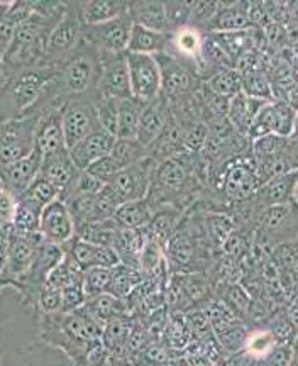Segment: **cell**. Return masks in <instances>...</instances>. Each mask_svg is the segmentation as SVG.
<instances>
[{
  "mask_svg": "<svg viewBox=\"0 0 298 366\" xmlns=\"http://www.w3.org/2000/svg\"><path fill=\"white\" fill-rule=\"evenodd\" d=\"M54 76V66L39 65L27 68L17 73L12 79L0 84V109H2V121L24 116L27 111L34 107L51 84Z\"/></svg>",
  "mask_w": 298,
  "mask_h": 366,
  "instance_id": "cell-2",
  "label": "cell"
},
{
  "mask_svg": "<svg viewBox=\"0 0 298 366\" xmlns=\"http://www.w3.org/2000/svg\"><path fill=\"white\" fill-rule=\"evenodd\" d=\"M144 278L137 268L127 267V264H119L114 268V277H112V288L111 294L116 295L117 299L127 300L134 292L143 285Z\"/></svg>",
  "mask_w": 298,
  "mask_h": 366,
  "instance_id": "cell-31",
  "label": "cell"
},
{
  "mask_svg": "<svg viewBox=\"0 0 298 366\" xmlns=\"http://www.w3.org/2000/svg\"><path fill=\"white\" fill-rule=\"evenodd\" d=\"M156 164L158 162L153 157L144 158L143 162L124 168L111 183L104 187L97 199L109 217H114L116 210L124 204L148 199Z\"/></svg>",
  "mask_w": 298,
  "mask_h": 366,
  "instance_id": "cell-3",
  "label": "cell"
},
{
  "mask_svg": "<svg viewBox=\"0 0 298 366\" xmlns=\"http://www.w3.org/2000/svg\"><path fill=\"white\" fill-rule=\"evenodd\" d=\"M287 102L292 105L293 109H295V112L298 114V86H295V89L292 90V94L288 95V99H287Z\"/></svg>",
  "mask_w": 298,
  "mask_h": 366,
  "instance_id": "cell-48",
  "label": "cell"
},
{
  "mask_svg": "<svg viewBox=\"0 0 298 366\" xmlns=\"http://www.w3.org/2000/svg\"><path fill=\"white\" fill-rule=\"evenodd\" d=\"M204 89L217 97L232 99L242 92V76L237 68H222L204 80Z\"/></svg>",
  "mask_w": 298,
  "mask_h": 366,
  "instance_id": "cell-28",
  "label": "cell"
},
{
  "mask_svg": "<svg viewBox=\"0 0 298 366\" xmlns=\"http://www.w3.org/2000/svg\"><path fill=\"white\" fill-rule=\"evenodd\" d=\"M290 139L297 141L298 143V116H297V121H295V126H293V132H292V137Z\"/></svg>",
  "mask_w": 298,
  "mask_h": 366,
  "instance_id": "cell-49",
  "label": "cell"
},
{
  "mask_svg": "<svg viewBox=\"0 0 298 366\" xmlns=\"http://www.w3.org/2000/svg\"><path fill=\"white\" fill-rule=\"evenodd\" d=\"M81 170L73 162L70 149H61L56 153L48 154L43 159V168H41V177L56 185L59 192H63L76 180Z\"/></svg>",
  "mask_w": 298,
  "mask_h": 366,
  "instance_id": "cell-19",
  "label": "cell"
},
{
  "mask_svg": "<svg viewBox=\"0 0 298 366\" xmlns=\"http://www.w3.org/2000/svg\"><path fill=\"white\" fill-rule=\"evenodd\" d=\"M298 114L285 100H273L269 104V117H272V131L279 137H292Z\"/></svg>",
  "mask_w": 298,
  "mask_h": 366,
  "instance_id": "cell-33",
  "label": "cell"
},
{
  "mask_svg": "<svg viewBox=\"0 0 298 366\" xmlns=\"http://www.w3.org/2000/svg\"><path fill=\"white\" fill-rule=\"evenodd\" d=\"M222 302L241 317V315H249L253 297L239 283H227L222 292Z\"/></svg>",
  "mask_w": 298,
  "mask_h": 366,
  "instance_id": "cell-38",
  "label": "cell"
},
{
  "mask_svg": "<svg viewBox=\"0 0 298 366\" xmlns=\"http://www.w3.org/2000/svg\"><path fill=\"white\" fill-rule=\"evenodd\" d=\"M173 117L175 116H173L172 104L167 95L162 94L153 102L146 104L136 139L149 149V146H153L164 134V131L173 122Z\"/></svg>",
  "mask_w": 298,
  "mask_h": 366,
  "instance_id": "cell-13",
  "label": "cell"
},
{
  "mask_svg": "<svg viewBox=\"0 0 298 366\" xmlns=\"http://www.w3.org/2000/svg\"><path fill=\"white\" fill-rule=\"evenodd\" d=\"M63 310V292L46 283L38 299V314H58Z\"/></svg>",
  "mask_w": 298,
  "mask_h": 366,
  "instance_id": "cell-44",
  "label": "cell"
},
{
  "mask_svg": "<svg viewBox=\"0 0 298 366\" xmlns=\"http://www.w3.org/2000/svg\"><path fill=\"white\" fill-rule=\"evenodd\" d=\"M17 207H19V199L11 194V192L2 189V197H0V221L12 222Z\"/></svg>",
  "mask_w": 298,
  "mask_h": 366,
  "instance_id": "cell-47",
  "label": "cell"
},
{
  "mask_svg": "<svg viewBox=\"0 0 298 366\" xmlns=\"http://www.w3.org/2000/svg\"><path fill=\"white\" fill-rule=\"evenodd\" d=\"M221 6L222 2H207V0H204V2H195L194 9H192L190 26L197 27L202 33L207 34V27L210 22H212L215 14L219 12Z\"/></svg>",
  "mask_w": 298,
  "mask_h": 366,
  "instance_id": "cell-42",
  "label": "cell"
},
{
  "mask_svg": "<svg viewBox=\"0 0 298 366\" xmlns=\"http://www.w3.org/2000/svg\"><path fill=\"white\" fill-rule=\"evenodd\" d=\"M43 159V153L36 148L29 157L2 167V189L21 199V195L36 182V178H39Z\"/></svg>",
  "mask_w": 298,
  "mask_h": 366,
  "instance_id": "cell-14",
  "label": "cell"
},
{
  "mask_svg": "<svg viewBox=\"0 0 298 366\" xmlns=\"http://www.w3.org/2000/svg\"><path fill=\"white\" fill-rule=\"evenodd\" d=\"M116 141V136L100 127V129L91 132L90 136H86L85 139H81L80 143H76L73 148H70V154L78 170H89L95 162L109 157L112 153Z\"/></svg>",
  "mask_w": 298,
  "mask_h": 366,
  "instance_id": "cell-17",
  "label": "cell"
},
{
  "mask_svg": "<svg viewBox=\"0 0 298 366\" xmlns=\"http://www.w3.org/2000/svg\"><path fill=\"white\" fill-rule=\"evenodd\" d=\"M273 262L283 272H293L298 268V239L285 241L278 244L272 253Z\"/></svg>",
  "mask_w": 298,
  "mask_h": 366,
  "instance_id": "cell-41",
  "label": "cell"
},
{
  "mask_svg": "<svg viewBox=\"0 0 298 366\" xmlns=\"http://www.w3.org/2000/svg\"><path fill=\"white\" fill-rule=\"evenodd\" d=\"M61 111L63 109H56L41 116L38 134H36V148L43 153V157L68 148L65 131H63Z\"/></svg>",
  "mask_w": 298,
  "mask_h": 366,
  "instance_id": "cell-20",
  "label": "cell"
},
{
  "mask_svg": "<svg viewBox=\"0 0 298 366\" xmlns=\"http://www.w3.org/2000/svg\"><path fill=\"white\" fill-rule=\"evenodd\" d=\"M132 31V19L129 14L117 19L97 26L84 27V41L89 43L99 54L127 53Z\"/></svg>",
  "mask_w": 298,
  "mask_h": 366,
  "instance_id": "cell-10",
  "label": "cell"
},
{
  "mask_svg": "<svg viewBox=\"0 0 298 366\" xmlns=\"http://www.w3.org/2000/svg\"><path fill=\"white\" fill-rule=\"evenodd\" d=\"M295 202L298 204V183H297V189H295Z\"/></svg>",
  "mask_w": 298,
  "mask_h": 366,
  "instance_id": "cell-52",
  "label": "cell"
},
{
  "mask_svg": "<svg viewBox=\"0 0 298 366\" xmlns=\"http://www.w3.org/2000/svg\"><path fill=\"white\" fill-rule=\"evenodd\" d=\"M112 277H114V268L97 267V268L85 269L84 287H85L86 300L104 294H111Z\"/></svg>",
  "mask_w": 298,
  "mask_h": 366,
  "instance_id": "cell-35",
  "label": "cell"
},
{
  "mask_svg": "<svg viewBox=\"0 0 298 366\" xmlns=\"http://www.w3.org/2000/svg\"><path fill=\"white\" fill-rule=\"evenodd\" d=\"M124 170V167L121 163L117 162L116 158L112 157V154H109V157H105L102 159H99V162H95L91 167L89 168V172L91 177H95L97 180H100L102 183H111L114 178H116L119 173H121Z\"/></svg>",
  "mask_w": 298,
  "mask_h": 366,
  "instance_id": "cell-45",
  "label": "cell"
},
{
  "mask_svg": "<svg viewBox=\"0 0 298 366\" xmlns=\"http://www.w3.org/2000/svg\"><path fill=\"white\" fill-rule=\"evenodd\" d=\"M249 27L253 26L247 17V2H222L221 9L207 27V34L239 33Z\"/></svg>",
  "mask_w": 298,
  "mask_h": 366,
  "instance_id": "cell-22",
  "label": "cell"
},
{
  "mask_svg": "<svg viewBox=\"0 0 298 366\" xmlns=\"http://www.w3.org/2000/svg\"><path fill=\"white\" fill-rule=\"evenodd\" d=\"M269 331L274 334L278 342H283V345H293L297 340L298 329L295 324L292 322L288 314H277L273 315L272 320H269Z\"/></svg>",
  "mask_w": 298,
  "mask_h": 366,
  "instance_id": "cell-43",
  "label": "cell"
},
{
  "mask_svg": "<svg viewBox=\"0 0 298 366\" xmlns=\"http://www.w3.org/2000/svg\"><path fill=\"white\" fill-rule=\"evenodd\" d=\"M99 94L117 100L132 97L127 53L100 54Z\"/></svg>",
  "mask_w": 298,
  "mask_h": 366,
  "instance_id": "cell-11",
  "label": "cell"
},
{
  "mask_svg": "<svg viewBox=\"0 0 298 366\" xmlns=\"http://www.w3.org/2000/svg\"><path fill=\"white\" fill-rule=\"evenodd\" d=\"M242 76V92L249 95V97L273 100L272 90V79L266 68H251V70L239 71Z\"/></svg>",
  "mask_w": 298,
  "mask_h": 366,
  "instance_id": "cell-32",
  "label": "cell"
},
{
  "mask_svg": "<svg viewBox=\"0 0 298 366\" xmlns=\"http://www.w3.org/2000/svg\"><path fill=\"white\" fill-rule=\"evenodd\" d=\"M84 21L80 14V2H66V9L56 27L53 29L46 48V63L58 65L84 39Z\"/></svg>",
  "mask_w": 298,
  "mask_h": 366,
  "instance_id": "cell-7",
  "label": "cell"
},
{
  "mask_svg": "<svg viewBox=\"0 0 298 366\" xmlns=\"http://www.w3.org/2000/svg\"><path fill=\"white\" fill-rule=\"evenodd\" d=\"M81 21L85 26H97L129 14V2L122 0H90L80 2Z\"/></svg>",
  "mask_w": 298,
  "mask_h": 366,
  "instance_id": "cell-24",
  "label": "cell"
},
{
  "mask_svg": "<svg viewBox=\"0 0 298 366\" xmlns=\"http://www.w3.org/2000/svg\"><path fill=\"white\" fill-rule=\"evenodd\" d=\"M153 216L154 207L148 199H143L121 205L112 219L119 229H146L153 221Z\"/></svg>",
  "mask_w": 298,
  "mask_h": 366,
  "instance_id": "cell-26",
  "label": "cell"
},
{
  "mask_svg": "<svg viewBox=\"0 0 298 366\" xmlns=\"http://www.w3.org/2000/svg\"><path fill=\"white\" fill-rule=\"evenodd\" d=\"M187 210L173 207V205H162V207L154 209L153 221L148 226V232L151 239L162 242L164 246L173 232L177 231L178 224L185 216Z\"/></svg>",
  "mask_w": 298,
  "mask_h": 366,
  "instance_id": "cell-27",
  "label": "cell"
},
{
  "mask_svg": "<svg viewBox=\"0 0 298 366\" xmlns=\"http://www.w3.org/2000/svg\"><path fill=\"white\" fill-rule=\"evenodd\" d=\"M76 226L68 205L56 199L41 212V237L51 244L65 246L75 239Z\"/></svg>",
  "mask_w": 298,
  "mask_h": 366,
  "instance_id": "cell-12",
  "label": "cell"
},
{
  "mask_svg": "<svg viewBox=\"0 0 298 366\" xmlns=\"http://www.w3.org/2000/svg\"><path fill=\"white\" fill-rule=\"evenodd\" d=\"M268 102H272V100L249 97L244 92H241L236 97L229 100L227 119L237 134L247 137V132H249V127L253 124L254 117L258 116V112Z\"/></svg>",
  "mask_w": 298,
  "mask_h": 366,
  "instance_id": "cell-21",
  "label": "cell"
},
{
  "mask_svg": "<svg viewBox=\"0 0 298 366\" xmlns=\"http://www.w3.org/2000/svg\"><path fill=\"white\" fill-rule=\"evenodd\" d=\"M144 107L146 104L141 102V100H137L136 97L119 100L121 116H119L117 139H134L137 134V129H139Z\"/></svg>",
  "mask_w": 298,
  "mask_h": 366,
  "instance_id": "cell-29",
  "label": "cell"
},
{
  "mask_svg": "<svg viewBox=\"0 0 298 366\" xmlns=\"http://www.w3.org/2000/svg\"><path fill=\"white\" fill-rule=\"evenodd\" d=\"M277 337L268 327L258 329V331L249 332V336H247L244 353L254 361H263L277 347Z\"/></svg>",
  "mask_w": 298,
  "mask_h": 366,
  "instance_id": "cell-34",
  "label": "cell"
},
{
  "mask_svg": "<svg viewBox=\"0 0 298 366\" xmlns=\"http://www.w3.org/2000/svg\"><path fill=\"white\" fill-rule=\"evenodd\" d=\"M129 366H132V365H129Z\"/></svg>",
  "mask_w": 298,
  "mask_h": 366,
  "instance_id": "cell-54",
  "label": "cell"
},
{
  "mask_svg": "<svg viewBox=\"0 0 298 366\" xmlns=\"http://www.w3.org/2000/svg\"><path fill=\"white\" fill-rule=\"evenodd\" d=\"M195 2H183V0H173V2H164L167 7V16L169 27H172V34L175 31L182 29V27L190 26V16L192 9H194Z\"/></svg>",
  "mask_w": 298,
  "mask_h": 366,
  "instance_id": "cell-40",
  "label": "cell"
},
{
  "mask_svg": "<svg viewBox=\"0 0 298 366\" xmlns=\"http://www.w3.org/2000/svg\"><path fill=\"white\" fill-rule=\"evenodd\" d=\"M297 351L293 345H283L278 342L277 347L269 353L266 358L261 361L264 366H292L293 360H295Z\"/></svg>",
  "mask_w": 298,
  "mask_h": 366,
  "instance_id": "cell-46",
  "label": "cell"
},
{
  "mask_svg": "<svg viewBox=\"0 0 298 366\" xmlns=\"http://www.w3.org/2000/svg\"><path fill=\"white\" fill-rule=\"evenodd\" d=\"M39 121L41 114L38 112H26L21 117L2 121V136H0L2 167L19 162L33 153L36 149Z\"/></svg>",
  "mask_w": 298,
  "mask_h": 366,
  "instance_id": "cell-4",
  "label": "cell"
},
{
  "mask_svg": "<svg viewBox=\"0 0 298 366\" xmlns=\"http://www.w3.org/2000/svg\"><path fill=\"white\" fill-rule=\"evenodd\" d=\"M221 192L226 202L236 205L249 202L261 187L253 153L227 159L226 170L222 172Z\"/></svg>",
  "mask_w": 298,
  "mask_h": 366,
  "instance_id": "cell-5",
  "label": "cell"
},
{
  "mask_svg": "<svg viewBox=\"0 0 298 366\" xmlns=\"http://www.w3.org/2000/svg\"><path fill=\"white\" fill-rule=\"evenodd\" d=\"M204 41L205 33H202L200 29L192 26L182 27V29H178L172 34V39H169V44L164 53L178 59V61L192 66L200 75Z\"/></svg>",
  "mask_w": 298,
  "mask_h": 366,
  "instance_id": "cell-15",
  "label": "cell"
},
{
  "mask_svg": "<svg viewBox=\"0 0 298 366\" xmlns=\"http://www.w3.org/2000/svg\"><path fill=\"white\" fill-rule=\"evenodd\" d=\"M12 226L21 236H39L41 234V212L29 205L19 202L16 210Z\"/></svg>",
  "mask_w": 298,
  "mask_h": 366,
  "instance_id": "cell-37",
  "label": "cell"
},
{
  "mask_svg": "<svg viewBox=\"0 0 298 366\" xmlns=\"http://www.w3.org/2000/svg\"><path fill=\"white\" fill-rule=\"evenodd\" d=\"M298 183V170L285 173V175L274 177L259 187L249 204L258 212L274 205H283L295 200V189Z\"/></svg>",
  "mask_w": 298,
  "mask_h": 366,
  "instance_id": "cell-16",
  "label": "cell"
},
{
  "mask_svg": "<svg viewBox=\"0 0 298 366\" xmlns=\"http://www.w3.org/2000/svg\"><path fill=\"white\" fill-rule=\"evenodd\" d=\"M100 97L99 90L91 94L81 95L68 102L61 111L63 131L68 149L73 148L91 132L100 129V122L97 116V100Z\"/></svg>",
  "mask_w": 298,
  "mask_h": 366,
  "instance_id": "cell-6",
  "label": "cell"
},
{
  "mask_svg": "<svg viewBox=\"0 0 298 366\" xmlns=\"http://www.w3.org/2000/svg\"><path fill=\"white\" fill-rule=\"evenodd\" d=\"M156 58H158L163 73V94L172 104L192 97L204 86L202 85L204 80L192 66L178 61L167 53L158 54Z\"/></svg>",
  "mask_w": 298,
  "mask_h": 366,
  "instance_id": "cell-9",
  "label": "cell"
},
{
  "mask_svg": "<svg viewBox=\"0 0 298 366\" xmlns=\"http://www.w3.org/2000/svg\"><path fill=\"white\" fill-rule=\"evenodd\" d=\"M112 157L122 164L124 168L132 167V164L143 162L144 158L149 157V149L146 148L136 139H117L114 144Z\"/></svg>",
  "mask_w": 298,
  "mask_h": 366,
  "instance_id": "cell-36",
  "label": "cell"
},
{
  "mask_svg": "<svg viewBox=\"0 0 298 366\" xmlns=\"http://www.w3.org/2000/svg\"><path fill=\"white\" fill-rule=\"evenodd\" d=\"M97 116L100 127L107 132H111L117 137L119 132V116H121V109H119V100L112 97H104L100 95L97 100Z\"/></svg>",
  "mask_w": 298,
  "mask_h": 366,
  "instance_id": "cell-39",
  "label": "cell"
},
{
  "mask_svg": "<svg viewBox=\"0 0 298 366\" xmlns=\"http://www.w3.org/2000/svg\"><path fill=\"white\" fill-rule=\"evenodd\" d=\"M66 253H70L75 262L80 264L84 269L90 268H116L121 264L119 254L112 246H104V244H95V242H89L80 239L75 236L70 244L65 246Z\"/></svg>",
  "mask_w": 298,
  "mask_h": 366,
  "instance_id": "cell-18",
  "label": "cell"
},
{
  "mask_svg": "<svg viewBox=\"0 0 298 366\" xmlns=\"http://www.w3.org/2000/svg\"><path fill=\"white\" fill-rule=\"evenodd\" d=\"M200 154L180 153L177 157L158 162L154 168L153 182L148 200L153 207L173 205L188 210L197 204L204 183L200 180Z\"/></svg>",
  "mask_w": 298,
  "mask_h": 366,
  "instance_id": "cell-1",
  "label": "cell"
},
{
  "mask_svg": "<svg viewBox=\"0 0 298 366\" xmlns=\"http://www.w3.org/2000/svg\"><path fill=\"white\" fill-rule=\"evenodd\" d=\"M59 194H61V192H59L56 185H53L51 182H48L46 178L39 175V178H36L33 185L21 195L19 202L43 212L44 207H48L49 204L59 199Z\"/></svg>",
  "mask_w": 298,
  "mask_h": 366,
  "instance_id": "cell-30",
  "label": "cell"
},
{
  "mask_svg": "<svg viewBox=\"0 0 298 366\" xmlns=\"http://www.w3.org/2000/svg\"><path fill=\"white\" fill-rule=\"evenodd\" d=\"M212 366H221V365H212Z\"/></svg>",
  "mask_w": 298,
  "mask_h": 366,
  "instance_id": "cell-53",
  "label": "cell"
},
{
  "mask_svg": "<svg viewBox=\"0 0 298 366\" xmlns=\"http://www.w3.org/2000/svg\"><path fill=\"white\" fill-rule=\"evenodd\" d=\"M169 39H172V34L159 33V31H153L148 29V27L132 24L127 53L158 56V54L167 51Z\"/></svg>",
  "mask_w": 298,
  "mask_h": 366,
  "instance_id": "cell-25",
  "label": "cell"
},
{
  "mask_svg": "<svg viewBox=\"0 0 298 366\" xmlns=\"http://www.w3.org/2000/svg\"><path fill=\"white\" fill-rule=\"evenodd\" d=\"M293 347H295V351L298 353V334H297V340H295V342H293Z\"/></svg>",
  "mask_w": 298,
  "mask_h": 366,
  "instance_id": "cell-50",
  "label": "cell"
},
{
  "mask_svg": "<svg viewBox=\"0 0 298 366\" xmlns=\"http://www.w3.org/2000/svg\"><path fill=\"white\" fill-rule=\"evenodd\" d=\"M292 366H298V353H297V356H295V360H293Z\"/></svg>",
  "mask_w": 298,
  "mask_h": 366,
  "instance_id": "cell-51",
  "label": "cell"
},
{
  "mask_svg": "<svg viewBox=\"0 0 298 366\" xmlns=\"http://www.w3.org/2000/svg\"><path fill=\"white\" fill-rule=\"evenodd\" d=\"M132 97L149 104L163 94V73L156 56L127 53Z\"/></svg>",
  "mask_w": 298,
  "mask_h": 366,
  "instance_id": "cell-8",
  "label": "cell"
},
{
  "mask_svg": "<svg viewBox=\"0 0 298 366\" xmlns=\"http://www.w3.org/2000/svg\"><path fill=\"white\" fill-rule=\"evenodd\" d=\"M129 16L132 24L159 31V33L172 34L164 2H159V0H136V2H129Z\"/></svg>",
  "mask_w": 298,
  "mask_h": 366,
  "instance_id": "cell-23",
  "label": "cell"
}]
</instances>
